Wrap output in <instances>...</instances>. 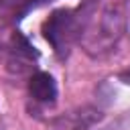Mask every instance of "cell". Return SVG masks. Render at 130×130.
I'll use <instances>...</instances> for the list:
<instances>
[{"label": "cell", "instance_id": "obj_1", "mask_svg": "<svg viewBox=\"0 0 130 130\" xmlns=\"http://www.w3.org/2000/svg\"><path fill=\"white\" fill-rule=\"evenodd\" d=\"M124 26H126V14H124L122 4L108 6L102 12L95 28L91 30V41H87V51H91V49H95L98 53L110 51L122 37Z\"/></svg>", "mask_w": 130, "mask_h": 130}, {"label": "cell", "instance_id": "obj_2", "mask_svg": "<svg viewBox=\"0 0 130 130\" xmlns=\"http://www.w3.org/2000/svg\"><path fill=\"white\" fill-rule=\"evenodd\" d=\"M28 89H30V95L37 100V102H53L55 95H57V87H55V81L49 73L45 71H39L30 77V83H28Z\"/></svg>", "mask_w": 130, "mask_h": 130}, {"label": "cell", "instance_id": "obj_3", "mask_svg": "<svg viewBox=\"0 0 130 130\" xmlns=\"http://www.w3.org/2000/svg\"><path fill=\"white\" fill-rule=\"evenodd\" d=\"M69 22H71V16H69L67 10L55 12V14L45 22V26H43L45 37H47V41H49L55 49H59V41L65 37V30H67V24H69Z\"/></svg>", "mask_w": 130, "mask_h": 130}, {"label": "cell", "instance_id": "obj_4", "mask_svg": "<svg viewBox=\"0 0 130 130\" xmlns=\"http://www.w3.org/2000/svg\"><path fill=\"white\" fill-rule=\"evenodd\" d=\"M120 81H122V83H128V85H130V69H128V71H122V73H120Z\"/></svg>", "mask_w": 130, "mask_h": 130}]
</instances>
